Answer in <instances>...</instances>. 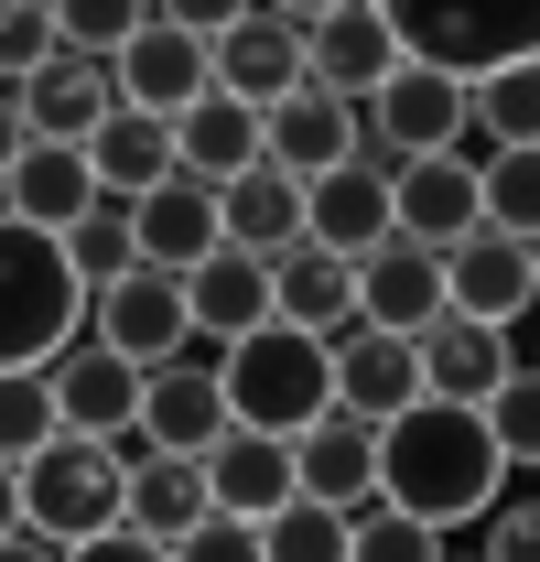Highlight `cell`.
Masks as SVG:
<instances>
[{
	"instance_id": "cell-49",
	"label": "cell",
	"mask_w": 540,
	"mask_h": 562,
	"mask_svg": "<svg viewBox=\"0 0 540 562\" xmlns=\"http://www.w3.org/2000/svg\"><path fill=\"white\" fill-rule=\"evenodd\" d=\"M530 260H540V249H530Z\"/></svg>"
},
{
	"instance_id": "cell-11",
	"label": "cell",
	"mask_w": 540,
	"mask_h": 562,
	"mask_svg": "<svg viewBox=\"0 0 540 562\" xmlns=\"http://www.w3.org/2000/svg\"><path fill=\"white\" fill-rule=\"evenodd\" d=\"M390 76H401V33H390L368 0H346L336 22L303 33V87H325V98H346V109H368Z\"/></svg>"
},
{
	"instance_id": "cell-50",
	"label": "cell",
	"mask_w": 540,
	"mask_h": 562,
	"mask_svg": "<svg viewBox=\"0 0 540 562\" xmlns=\"http://www.w3.org/2000/svg\"><path fill=\"white\" fill-rule=\"evenodd\" d=\"M443 562H454V552H443Z\"/></svg>"
},
{
	"instance_id": "cell-33",
	"label": "cell",
	"mask_w": 540,
	"mask_h": 562,
	"mask_svg": "<svg viewBox=\"0 0 540 562\" xmlns=\"http://www.w3.org/2000/svg\"><path fill=\"white\" fill-rule=\"evenodd\" d=\"M55 432H66V422H55V390H44V368H0V465H33Z\"/></svg>"
},
{
	"instance_id": "cell-6",
	"label": "cell",
	"mask_w": 540,
	"mask_h": 562,
	"mask_svg": "<svg viewBox=\"0 0 540 562\" xmlns=\"http://www.w3.org/2000/svg\"><path fill=\"white\" fill-rule=\"evenodd\" d=\"M357 131H368V162H379V173H401L421 151H465V76L401 55V76L357 109Z\"/></svg>"
},
{
	"instance_id": "cell-17",
	"label": "cell",
	"mask_w": 540,
	"mask_h": 562,
	"mask_svg": "<svg viewBox=\"0 0 540 562\" xmlns=\"http://www.w3.org/2000/svg\"><path fill=\"white\" fill-rule=\"evenodd\" d=\"M443 292H454V314H475V325H519V314H540V260H530V238L475 227L465 249H443Z\"/></svg>"
},
{
	"instance_id": "cell-28",
	"label": "cell",
	"mask_w": 540,
	"mask_h": 562,
	"mask_svg": "<svg viewBox=\"0 0 540 562\" xmlns=\"http://www.w3.org/2000/svg\"><path fill=\"white\" fill-rule=\"evenodd\" d=\"M216 216H227V249H249V260H292L303 249V184L281 162H249L238 184H216Z\"/></svg>"
},
{
	"instance_id": "cell-5",
	"label": "cell",
	"mask_w": 540,
	"mask_h": 562,
	"mask_svg": "<svg viewBox=\"0 0 540 562\" xmlns=\"http://www.w3.org/2000/svg\"><path fill=\"white\" fill-rule=\"evenodd\" d=\"M131 519V465H120V443H87V432H55L33 465H22V530L33 541H98V530H120Z\"/></svg>"
},
{
	"instance_id": "cell-37",
	"label": "cell",
	"mask_w": 540,
	"mask_h": 562,
	"mask_svg": "<svg viewBox=\"0 0 540 562\" xmlns=\"http://www.w3.org/2000/svg\"><path fill=\"white\" fill-rule=\"evenodd\" d=\"M260 562H346V508L292 497L281 519H260Z\"/></svg>"
},
{
	"instance_id": "cell-39",
	"label": "cell",
	"mask_w": 540,
	"mask_h": 562,
	"mask_svg": "<svg viewBox=\"0 0 540 562\" xmlns=\"http://www.w3.org/2000/svg\"><path fill=\"white\" fill-rule=\"evenodd\" d=\"M44 55H55V0H0V76L22 87Z\"/></svg>"
},
{
	"instance_id": "cell-41",
	"label": "cell",
	"mask_w": 540,
	"mask_h": 562,
	"mask_svg": "<svg viewBox=\"0 0 540 562\" xmlns=\"http://www.w3.org/2000/svg\"><path fill=\"white\" fill-rule=\"evenodd\" d=\"M173 562H260V530H249V519H195V530L173 541Z\"/></svg>"
},
{
	"instance_id": "cell-4",
	"label": "cell",
	"mask_w": 540,
	"mask_h": 562,
	"mask_svg": "<svg viewBox=\"0 0 540 562\" xmlns=\"http://www.w3.org/2000/svg\"><path fill=\"white\" fill-rule=\"evenodd\" d=\"M390 33H401L410 66H443V76H497L540 55V0H368Z\"/></svg>"
},
{
	"instance_id": "cell-13",
	"label": "cell",
	"mask_w": 540,
	"mask_h": 562,
	"mask_svg": "<svg viewBox=\"0 0 540 562\" xmlns=\"http://www.w3.org/2000/svg\"><path fill=\"white\" fill-rule=\"evenodd\" d=\"M303 238L314 249H336V260H368V249H390L401 227H390V173L357 151V162H336V173H314L303 184Z\"/></svg>"
},
{
	"instance_id": "cell-47",
	"label": "cell",
	"mask_w": 540,
	"mask_h": 562,
	"mask_svg": "<svg viewBox=\"0 0 540 562\" xmlns=\"http://www.w3.org/2000/svg\"><path fill=\"white\" fill-rule=\"evenodd\" d=\"M0 562H66V552H55V541H33V530H11V541H0Z\"/></svg>"
},
{
	"instance_id": "cell-22",
	"label": "cell",
	"mask_w": 540,
	"mask_h": 562,
	"mask_svg": "<svg viewBox=\"0 0 540 562\" xmlns=\"http://www.w3.org/2000/svg\"><path fill=\"white\" fill-rule=\"evenodd\" d=\"M87 206H98L87 140H22V162L0 173V216H22V227H55V238H66Z\"/></svg>"
},
{
	"instance_id": "cell-16",
	"label": "cell",
	"mask_w": 540,
	"mask_h": 562,
	"mask_svg": "<svg viewBox=\"0 0 540 562\" xmlns=\"http://www.w3.org/2000/svg\"><path fill=\"white\" fill-rule=\"evenodd\" d=\"M357 151H368V131H357V109L325 98V87H292L281 109H260V162H281L292 184L336 173V162H357Z\"/></svg>"
},
{
	"instance_id": "cell-31",
	"label": "cell",
	"mask_w": 540,
	"mask_h": 562,
	"mask_svg": "<svg viewBox=\"0 0 540 562\" xmlns=\"http://www.w3.org/2000/svg\"><path fill=\"white\" fill-rule=\"evenodd\" d=\"M530 140H540V55H519L465 87V151L486 162V151H530Z\"/></svg>"
},
{
	"instance_id": "cell-30",
	"label": "cell",
	"mask_w": 540,
	"mask_h": 562,
	"mask_svg": "<svg viewBox=\"0 0 540 562\" xmlns=\"http://www.w3.org/2000/svg\"><path fill=\"white\" fill-rule=\"evenodd\" d=\"M195 519H216L205 465H195V454H140V465H131V519H120V530H140V541H162V552H173Z\"/></svg>"
},
{
	"instance_id": "cell-26",
	"label": "cell",
	"mask_w": 540,
	"mask_h": 562,
	"mask_svg": "<svg viewBox=\"0 0 540 562\" xmlns=\"http://www.w3.org/2000/svg\"><path fill=\"white\" fill-rule=\"evenodd\" d=\"M87 173H98V195L140 206L151 184L184 173V162H173V120H151V109H109V120L87 131Z\"/></svg>"
},
{
	"instance_id": "cell-42",
	"label": "cell",
	"mask_w": 540,
	"mask_h": 562,
	"mask_svg": "<svg viewBox=\"0 0 540 562\" xmlns=\"http://www.w3.org/2000/svg\"><path fill=\"white\" fill-rule=\"evenodd\" d=\"M151 11H162L173 33H195V44H216V33H227V22H249L260 0H151Z\"/></svg>"
},
{
	"instance_id": "cell-44",
	"label": "cell",
	"mask_w": 540,
	"mask_h": 562,
	"mask_svg": "<svg viewBox=\"0 0 540 562\" xmlns=\"http://www.w3.org/2000/svg\"><path fill=\"white\" fill-rule=\"evenodd\" d=\"M22 140H33V120H22V87H11V76H0V173H11V162H22Z\"/></svg>"
},
{
	"instance_id": "cell-2",
	"label": "cell",
	"mask_w": 540,
	"mask_h": 562,
	"mask_svg": "<svg viewBox=\"0 0 540 562\" xmlns=\"http://www.w3.org/2000/svg\"><path fill=\"white\" fill-rule=\"evenodd\" d=\"M216 379H227V422L238 432H314L336 412V347L303 336V325H260L238 347H216Z\"/></svg>"
},
{
	"instance_id": "cell-15",
	"label": "cell",
	"mask_w": 540,
	"mask_h": 562,
	"mask_svg": "<svg viewBox=\"0 0 540 562\" xmlns=\"http://www.w3.org/2000/svg\"><path fill=\"white\" fill-rule=\"evenodd\" d=\"M292 487L314 497V508H379V422L357 412H325L314 432H292Z\"/></svg>"
},
{
	"instance_id": "cell-9",
	"label": "cell",
	"mask_w": 540,
	"mask_h": 562,
	"mask_svg": "<svg viewBox=\"0 0 540 562\" xmlns=\"http://www.w3.org/2000/svg\"><path fill=\"white\" fill-rule=\"evenodd\" d=\"M216 432H227V379H216V357H173V368H140V443L151 454H216Z\"/></svg>"
},
{
	"instance_id": "cell-35",
	"label": "cell",
	"mask_w": 540,
	"mask_h": 562,
	"mask_svg": "<svg viewBox=\"0 0 540 562\" xmlns=\"http://www.w3.org/2000/svg\"><path fill=\"white\" fill-rule=\"evenodd\" d=\"M486 227L540 249V140L530 151H486Z\"/></svg>"
},
{
	"instance_id": "cell-12",
	"label": "cell",
	"mask_w": 540,
	"mask_h": 562,
	"mask_svg": "<svg viewBox=\"0 0 540 562\" xmlns=\"http://www.w3.org/2000/svg\"><path fill=\"white\" fill-rule=\"evenodd\" d=\"M109 76H120V109H151V120H184L205 87H216V44H195V33H173V22H151V33H131L120 55H109Z\"/></svg>"
},
{
	"instance_id": "cell-34",
	"label": "cell",
	"mask_w": 540,
	"mask_h": 562,
	"mask_svg": "<svg viewBox=\"0 0 540 562\" xmlns=\"http://www.w3.org/2000/svg\"><path fill=\"white\" fill-rule=\"evenodd\" d=\"M151 22H162L151 0H55V44H66V55H98V66H109L131 33H151Z\"/></svg>"
},
{
	"instance_id": "cell-48",
	"label": "cell",
	"mask_w": 540,
	"mask_h": 562,
	"mask_svg": "<svg viewBox=\"0 0 540 562\" xmlns=\"http://www.w3.org/2000/svg\"><path fill=\"white\" fill-rule=\"evenodd\" d=\"M530 368H540V357H530Z\"/></svg>"
},
{
	"instance_id": "cell-45",
	"label": "cell",
	"mask_w": 540,
	"mask_h": 562,
	"mask_svg": "<svg viewBox=\"0 0 540 562\" xmlns=\"http://www.w3.org/2000/svg\"><path fill=\"white\" fill-rule=\"evenodd\" d=\"M260 11H270V22H292V33H314V22H336L346 0H260Z\"/></svg>"
},
{
	"instance_id": "cell-36",
	"label": "cell",
	"mask_w": 540,
	"mask_h": 562,
	"mask_svg": "<svg viewBox=\"0 0 540 562\" xmlns=\"http://www.w3.org/2000/svg\"><path fill=\"white\" fill-rule=\"evenodd\" d=\"M346 562H443V530H421L410 508L379 497V508H357V519H346Z\"/></svg>"
},
{
	"instance_id": "cell-46",
	"label": "cell",
	"mask_w": 540,
	"mask_h": 562,
	"mask_svg": "<svg viewBox=\"0 0 540 562\" xmlns=\"http://www.w3.org/2000/svg\"><path fill=\"white\" fill-rule=\"evenodd\" d=\"M22 530V465H0V541Z\"/></svg>"
},
{
	"instance_id": "cell-40",
	"label": "cell",
	"mask_w": 540,
	"mask_h": 562,
	"mask_svg": "<svg viewBox=\"0 0 540 562\" xmlns=\"http://www.w3.org/2000/svg\"><path fill=\"white\" fill-rule=\"evenodd\" d=\"M475 562H540V497H497L486 508V552Z\"/></svg>"
},
{
	"instance_id": "cell-3",
	"label": "cell",
	"mask_w": 540,
	"mask_h": 562,
	"mask_svg": "<svg viewBox=\"0 0 540 562\" xmlns=\"http://www.w3.org/2000/svg\"><path fill=\"white\" fill-rule=\"evenodd\" d=\"M87 336V281L55 227L0 216V368H55Z\"/></svg>"
},
{
	"instance_id": "cell-7",
	"label": "cell",
	"mask_w": 540,
	"mask_h": 562,
	"mask_svg": "<svg viewBox=\"0 0 540 562\" xmlns=\"http://www.w3.org/2000/svg\"><path fill=\"white\" fill-rule=\"evenodd\" d=\"M87 336L109 357H131V368H173V357H195V303H184V281L173 271H120L109 292H87Z\"/></svg>"
},
{
	"instance_id": "cell-25",
	"label": "cell",
	"mask_w": 540,
	"mask_h": 562,
	"mask_svg": "<svg viewBox=\"0 0 540 562\" xmlns=\"http://www.w3.org/2000/svg\"><path fill=\"white\" fill-rule=\"evenodd\" d=\"M216 87H227L238 109H281V98L303 87V33L270 22V11L227 22V33H216Z\"/></svg>"
},
{
	"instance_id": "cell-27",
	"label": "cell",
	"mask_w": 540,
	"mask_h": 562,
	"mask_svg": "<svg viewBox=\"0 0 540 562\" xmlns=\"http://www.w3.org/2000/svg\"><path fill=\"white\" fill-rule=\"evenodd\" d=\"M184 303H195V347H238V336H260V325H270V260L216 249V260L184 271Z\"/></svg>"
},
{
	"instance_id": "cell-38",
	"label": "cell",
	"mask_w": 540,
	"mask_h": 562,
	"mask_svg": "<svg viewBox=\"0 0 540 562\" xmlns=\"http://www.w3.org/2000/svg\"><path fill=\"white\" fill-rule=\"evenodd\" d=\"M486 432H497L508 465H530V476H540V368H519V379L486 401Z\"/></svg>"
},
{
	"instance_id": "cell-43",
	"label": "cell",
	"mask_w": 540,
	"mask_h": 562,
	"mask_svg": "<svg viewBox=\"0 0 540 562\" xmlns=\"http://www.w3.org/2000/svg\"><path fill=\"white\" fill-rule=\"evenodd\" d=\"M66 562H173L162 541H140V530H98V541H76Z\"/></svg>"
},
{
	"instance_id": "cell-8",
	"label": "cell",
	"mask_w": 540,
	"mask_h": 562,
	"mask_svg": "<svg viewBox=\"0 0 540 562\" xmlns=\"http://www.w3.org/2000/svg\"><path fill=\"white\" fill-rule=\"evenodd\" d=\"M390 227H401L410 249H465L475 227H486V162L475 151H421L390 173Z\"/></svg>"
},
{
	"instance_id": "cell-32",
	"label": "cell",
	"mask_w": 540,
	"mask_h": 562,
	"mask_svg": "<svg viewBox=\"0 0 540 562\" xmlns=\"http://www.w3.org/2000/svg\"><path fill=\"white\" fill-rule=\"evenodd\" d=\"M66 260H76V281H87V292H109V281H120V271H140L131 206H120V195H98V206H87V216H76V227H66Z\"/></svg>"
},
{
	"instance_id": "cell-19",
	"label": "cell",
	"mask_w": 540,
	"mask_h": 562,
	"mask_svg": "<svg viewBox=\"0 0 540 562\" xmlns=\"http://www.w3.org/2000/svg\"><path fill=\"white\" fill-rule=\"evenodd\" d=\"M519 379V347H508V325H475V314H443L432 336H421V401H497Z\"/></svg>"
},
{
	"instance_id": "cell-14",
	"label": "cell",
	"mask_w": 540,
	"mask_h": 562,
	"mask_svg": "<svg viewBox=\"0 0 540 562\" xmlns=\"http://www.w3.org/2000/svg\"><path fill=\"white\" fill-rule=\"evenodd\" d=\"M443 314H454V292H443V249H410V238H390V249H368V260H357V325L432 336Z\"/></svg>"
},
{
	"instance_id": "cell-24",
	"label": "cell",
	"mask_w": 540,
	"mask_h": 562,
	"mask_svg": "<svg viewBox=\"0 0 540 562\" xmlns=\"http://www.w3.org/2000/svg\"><path fill=\"white\" fill-rule=\"evenodd\" d=\"M120 109V76L98 66V55H44V66L22 76V120H33V140H87L98 120Z\"/></svg>"
},
{
	"instance_id": "cell-23",
	"label": "cell",
	"mask_w": 540,
	"mask_h": 562,
	"mask_svg": "<svg viewBox=\"0 0 540 562\" xmlns=\"http://www.w3.org/2000/svg\"><path fill=\"white\" fill-rule=\"evenodd\" d=\"M270 325H303V336H357V260H336V249H292V260H270Z\"/></svg>"
},
{
	"instance_id": "cell-29",
	"label": "cell",
	"mask_w": 540,
	"mask_h": 562,
	"mask_svg": "<svg viewBox=\"0 0 540 562\" xmlns=\"http://www.w3.org/2000/svg\"><path fill=\"white\" fill-rule=\"evenodd\" d=\"M173 162H184L195 184H238V173L260 162V109H238L227 87H205L195 109L173 120Z\"/></svg>"
},
{
	"instance_id": "cell-1",
	"label": "cell",
	"mask_w": 540,
	"mask_h": 562,
	"mask_svg": "<svg viewBox=\"0 0 540 562\" xmlns=\"http://www.w3.org/2000/svg\"><path fill=\"white\" fill-rule=\"evenodd\" d=\"M508 487V454L475 401H410L401 422H379V497L410 508L421 530H465Z\"/></svg>"
},
{
	"instance_id": "cell-20",
	"label": "cell",
	"mask_w": 540,
	"mask_h": 562,
	"mask_svg": "<svg viewBox=\"0 0 540 562\" xmlns=\"http://www.w3.org/2000/svg\"><path fill=\"white\" fill-rule=\"evenodd\" d=\"M131 238H140V260L151 271H195V260H216L227 249V216H216V184H195V173H173V184H151L131 206Z\"/></svg>"
},
{
	"instance_id": "cell-18",
	"label": "cell",
	"mask_w": 540,
	"mask_h": 562,
	"mask_svg": "<svg viewBox=\"0 0 540 562\" xmlns=\"http://www.w3.org/2000/svg\"><path fill=\"white\" fill-rule=\"evenodd\" d=\"M410 401H421V336H390V325L336 336V412H357V422H401Z\"/></svg>"
},
{
	"instance_id": "cell-10",
	"label": "cell",
	"mask_w": 540,
	"mask_h": 562,
	"mask_svg": "<svg viewBox=\"0 0 540 562\" xmlns=\"http://www.w3.org/2000/svg\"><path fill=\"white\" fill-rule=\"evenodd\" d=\"M44 390H55V422L87 432V443H131V432H140V368L109 357L98 336H76V347L44 368Z\"/></svg>"
},
{
	"instance_id": "cell-21",
	"label": "cell",
	"mask_w": 540,
	"mask_h": 562,
	"mask_svg": "<svg viewBox=\"0 0 540 562\" xmlns=\"http://www.w3.org/2000/svg\"><path fill=\"white\" fill-rule=\"evenodd\" d=\"M205 487H216V519H249V530H260V519H281V508L303 497V487H292V443H281V432H238V422L216 432Z\"/></svg>"
}]
</instances>
